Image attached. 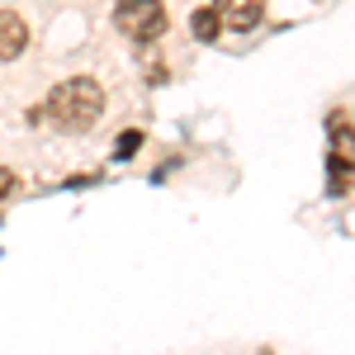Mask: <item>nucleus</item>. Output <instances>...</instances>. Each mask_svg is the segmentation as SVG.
Returning a JSON list of instances; mask_svg holds the SVG:
<instances>
[{
  "instance_id": "obj_1",
  "label": "nucleus",
  "mask_w": 355,
  "mask_h": 355,
  "mask_svg": "<svg viewBox=\"0 0 355 355\" xmlns=\"http://www.w3.org/2000/svg\"><path fill=\"white\" fill-rule=\"evenodd\" d=\"M100 114H105V85L95 81V76H71V81H62L48 95V119H53L57 128H67V133L95 128Z\"/></svg>"
},
{
  "instance_id": "obj_2",
  "label": "nucleus",
  "mask_w": 355,
  "mask_h": 355,
  "mask_svg": "<svg viewBox=\"0 0 355 355\" xmlns=\"http://www.w3.org/2000/svg\"><path fill=\"white\" fill-rule=\"evenodd\" d=\"M114 24L133 43H152V38L166 33V5L162 0H119L114 5Z\"/></svg>"
},
{
  "instance_id": "obj_3",
  "label": "nucleus",
  "mask_w": 355,
  "mask_h": 355,
  "mask_svg": "<svg viewBox=\"0 0 355 355\" xmlns=\"http://www.w3.org/2000/svg\"><path fill=\"white\" fill-rule=\"evenodd\" d=\"M24 48H28V24H24V15L0 10V62H15Z\"/></svg>"
},
{
  "instance_id": "obj_4",
  "label": "nucleus",
  "mask_w": 355,
  "mask_h": 355,
  "mask_svg": "<svg viewBox=\"0 0 355 355\" xmlns=\"http://www.w3.org/2000/svg\"><path fill=\"white\" fill-rule=\"evenodd\" d=\"M190 33L199 38V43H218L223 15H218V10H209V5H204V10H194V15H190Z\"/></svg>"
},
{
  "instance_id": "obj_5",
  "label": "nucleus",
  "mask_w": 355,
  "mask_h": 355,
  "mask_svg": "<svg viewBox=\"0 0 355 355\" xmlns=\"http://www.w3.org/2000/svg\"><path fill=\"white\" fill-rule=\"evenodd\" d=\"M261 19H266L261 0H237V5L227 10V28H237V33H246V28H256Z\"/></svg>"
},
{
  "instance_id": "obj_6",
  "label": "nucleus",
  "mask_w": 355,
  "mask_h": 355,
  "mask_svg": "<svg viewBox=\"0 0 355 355\" xmlns=\"http://www.w3.org/2000/svg\"><path fill=\"white\" fill-rule=\"evenodd\" d=\"M114 142H119V147H114V157H119V162H128V157L142 152V142H147V137H142V128H128V133L114 137Z\"/></svg>"
},
{
  "instance_id": "obj_7",
  "label": "nucleus",
  "mask_w": 355,
  "mask_h": 355,
  "mask_svg": "<svg viewBox=\"0 0 355 355\" xmlns=\"http://www.w3.org/2000/svg\"><path fill=\"white\" fill-rule=\"evenodd\" d=\"M15 185H19V175L0 166V199H10V194H15Z\"/></svg>"
},
{
  "instance_id": "obj_8",
  "label": "nucleus",
  "mask_w": 355,
  "mask_h": 355,
  "mask_svg": "<svg viewBox=\"0 0 355 355\" xmlns=\"http://www.w3.org/2000/svg\"><path fill=\"white\" fill-rule=\"evenodd\" d=\"M351 133H355V114H351Z\"/></svg>"
}]
</instances>
